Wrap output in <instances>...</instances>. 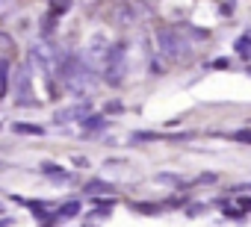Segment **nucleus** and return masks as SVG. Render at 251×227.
I'll return each instance as SVG.
<instances>
[{
  "label": "nucleus",
  "mask_w": 251,
  "mask_h": 227,
  "mask_svg": "<svg viewBox=\"0 0 251 227\" xmlns=\"http://www.w3.org/2000/svg\"><path fill=\"white\" fill-rule=\"evenodd\" d=\"M92 198H95V212L98 215H109L112 212V206H115L112 198H100V195H92Z\"/></svg>",
  "instance_id": "obj_9"
},
{
  "label": "nucleus",
  "mask_w": 251,
  "mask_h": 227,
  "mask_svg": "<svg viewBox=\"0 0 251 227\" xmlns=\"http://www.w3.org/2000/svg\"><path fill=\"white\" fill-rule=\"evenodd\" d=\"M83 192L86 195H103V192H112V186L103 180H89V183H83Z\"/></svg>",
  "instance_id": "obj_8"
},
{
  "label": "nucleus",
  "mask_w": 251,
  "mask_h": 227,
  "mask_svg": "<svg viewBox=\"0 0 251 227\" xmlns=\"http://www.w3.org/2000/svg\"><path fill=\"white\" fill-rule=\"evenodd\" d=\"M42 174H48V177H56L59 183L62 180H71V174L62 168V165H53V162H48V165H42Z\"/></svg>",
  "instance_id": "obj_7"
},
{
  "label": "nucleus",
  "mask_w": 251,
  "mask_h": 227,
  "mask_svg": "<svg viewBox=\"0 0 251 227\" xmlns=\"http://www.w3.org/2000/svg\"><path fill=\"white\" fill-rule=\"evenodd\" d=\"M227 65H230V62H227V59H216V62H213V68H219V71H225V68H227Z\"/></svg>",
  "instance_id": "obj_21"
},
{
  "label": "nucleus",
  "mask_w": 251,
  "mask_h": 227,
  "mask_svg": "<svg viewBox=\"0 0 251 227\" xmlns=\"http://www.w3.org/2000/svg\"><path fill=\"white\" fill-rule=\"evenodd\" d=\"M18 77H21V80H18V86H21L18 91H21V94H27V91H30V71H27V68H21V74H18Z\"/></svg>",
  "instance_id": "obj_12"
},
{
  "label": "nucleus",
  "mask_w": 251,
  "mask_h": 227,
  "mask_svg": "<svg viewBox=\"0 0 251 227\" xmlns=\"http://www.w3.org/2000/svg\"><path fill=\"white\" fill-rule=\"evenodd\" d=\"M248 209H251V198L242 195V198H239V212H248Z\"/></svg>",
  "instance_id": "obj_18"
},
{
  "label": "nucleus",
  "mask_w": 251,
  "mask_h": 227,
  "mask_svg": "<svg viewBox=\"0 0 251 227\" xmlns=\"http://www.w3.org/2000/svg\"><path fill=\"white\" fill-rule=\"evenodd\" d=\"M133 206H136L139 212H148V215H151V212H160V206H157V204H133Z\"/></svg>",
  "instance_id": "obj_15"
},
{
  "label": "nucleus",
  "mask_w": 251,
  "mask_h": 227,
  "mask_svg": "<svg viewBox=\"0 0 251 227\" xmlns=\"http://www.w3.org/2000/svg\"><path fill=\"white\" fill-rule=\"evenodd\" d=\"M124 45H112L109 50H106V80L112 83V86H118L121 83V77H124Z\"/></svg>",
  "instance_id": "obj_1"
},
{
  "label": "nucleus",
  "mask_w": 251,
  "mask_h": 227,
  "mask_svg": "<svg viewBox=\"0 0 251 227\" xmlns=\"http://www.w3.org/2000/svg\"><path fill=\"white\" fill-rule=\"evenodd\" d=\"M157 45H160V50H163L169 59H177L180 50H183V39H180L177 30H172V27H166V30L157 33Z\"/></svg>",
  "instance_id": "obj_2"
},
{
  "label": "nucleus",
  "mask_w": 251,
  "mask_h": 227,
  "mask_svg": "<svg viewBox=\"0 0 251 227\" xmlns=\"http://www.w3.org/2000/svg\"><path fill=\"white\" fill-rule=\"evenodd\" d=\"M139 142H154V139H160V133H151V130H139V133H133Z\"/></svg>",
  "instance_id": "obj_13"
},
{
  "label": "nucleus",
  "mask_w": 251,
  "mask_h": 227,
  "mask_svg": "<svg viewBox=\"0 0 251 227\" xmlns=\"http://www.w3.org/2000/svg\"><path fill=\"white\" fill-rule=\"evenodd\" d=\"M6 89H9V62L0 59V97L6 94Z\"/></svg>",
  "instance_id": "obj_10"
},
{
  "label": "nucleus",
  "mask_w": 251,
  "mask_h": 227,
  "mask_svg": "<svg viewBox=\"0 0 251 227\" xmlns=\"http://www.w3.org/2000/svg\"><path fill=\"white\" fill-rule=\"evenodd\" d=\"M233 139H236V142H242V145H248V142H251V133H248V130H239Z\"/></svg>",
  "instance_id": "obj_17"
},
{
  "label": "nucleus",
  "mask_w": 251,
  "mask_h": 227,
  "mask_svg": "<svg viewBox=\"0 0 251 227\" xmlns=\"http://www.w3.org/2000/svg\"><path fill=\"white\" fill-rule=\"evenodd\" d=\"M74 165L83 168V165H89V159H86V157H74Z\"/></svg>",
  "instance_id": "obj_22"
},
{
  "label": "nucleus",
  "mask_w": 251,
  "mask_h": 227,
  "mask_svg": "<svg viewBox=\"0 0 251 227\" xmlns=\"http://www.w3.org/2000/svg\"><path fill=\"white\" fill-rule=\"evenodd\" d=\"M12 130H15V133H24V136H45V127H42V124H24V121H15Z\"/></svg>",
  "instance_id": "obj_5"
},
{
  "label": "nucleus",
  "mask_w": 251,
  "mask_h": 227,
  "mask_svg": "<svg viewBox=\"0 0 251 227\" xmlns=\"http://www.w3.org/2000/svg\"><path fill=\"white\" fill-rule=\"evenodd\" d=\"M74 215H80V201H65V204H59L56 209H53V218H74Z\"/></svg>",
  "instance_id": "obj_4"
},
{
  "label": "nucleus",
  "mask_w": 251,
  "mask_h": 227,
  "mask_svg": "<svg viewBox=\"0 0 251 227\" xmlns=\"http://www.w3.org/2000/svg\"><path fill=\"white\" fill-rule=\"evenodd\" d=\"M27 206H30V212H33L36 218H42V221H53V212H50L53 204H48V201H30Z\"/></svg>",
  "instance_id": "obj_3"
},
{
  "label": "nucleus",
  "mask_w": 251,
  "mask_h": 227,
  "mask_svg": "<svg viewBox=\"0 0 251 227\" xmlns=\"http://www.w3.org/2000/svg\"><path fill=\"white\" fill-rule=\"evenodd\" d=\"M213 180H216V174H213V171H207V174H201V177H198V183H213Z\"/></svg>",
  "instance_id": "obj_20"
},
{
  "label": "nucleus",
  "mask_w": 251,
  "mask_h": 227,
  "mask_svg": "<svg viewBox=\"0 0 251 227\" xmlns=\"http://www.w3.org/2000/svg\"><path fill=\"white\" fill-rule=\"evenodd\" d=\"M103 115H92V118H86L83 121V136H92V133H98V130H103Z\"/></svg>",
  "instance_id": "obj_6"
},
{
  "label": "nucleus",
  "mask_w": 251,
  "mask_h": 227,
  "mask_svg": "<svg viewBox=\"0 0 251 227\" xmlns=\"http://www.w3.org/2000/svg\"><path fill=\"white\" fill-rule=\"evenodd\" d=\"M103 109H106V112H121V103H118V100H109Z\"/></svg>",
  "instance_id": "obj_19"
},
{
  "label": "nucleus",
  "mask_w": 251,
  "mask_h": 227,
  "mask_svg": "<svg viewBox=\"0 0 251 227\" xmlns=\"http://www.w3.org/2000/svg\"><path fill=\"white\" fill-rule=\"evenodd\" d=\"M236 50H239V56H248V36L236 39Z\"/></svg>",
  "instance_id": "obj_14"
},
{
  "label": "nucleus",
  "mask_w": 251,
  "mask_h": 227,
  "mask_svg": "<svg viewBox=\"0 0 251 227\" xmlns=\"http://www.w3.org/2000/svg\"><path fill=\"white\" fill-rule=\"evenodd\" d=\"M68 6H71V0H53V15L56 12H65Z\"/></svg>",
  "instance_id": "obj_16"
},
{
  "label": "nucleus",
  "mask_w": 251,
  "mask_h": 227,
  "mask_svg": "<svg viewBox=\"0 0 251 227\" xmlns=\"http://www.w3.org/2000/svg\"><path fill=\"white\" fill-rule=\"evenodd\" d=\"M157 180H160V183H169V186H180V183H183L177 174H169V171H160V174H157Z\"/></svg>",
  "instance_id": "obj_11"
}]
</instances>
